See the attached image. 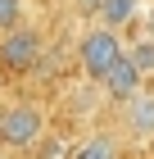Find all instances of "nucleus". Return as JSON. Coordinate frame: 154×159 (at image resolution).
Masks as SVG:
<instances>
[{
    "instance_id": "nucleus-1",
    "label": "nucleus",
    "mask_w": 154,
    "mask_h": 159,
    "mask_svg": "<svg viewBox=\"0 0 154 159\" xmlns=\"http://www.w3.org/2000/svg\"><path fill=\"white\" fill-rule=\"evenodd\" d=\"M46 109L36 105V100H9V105H0V150H27L46 136Z\"/></svg>"
},
{
    "instance_id": "nucleus-2",
    "label": "nucleus",
    "mask_w": 154,
    "mask_h": 159,
    "mask_svg": "<svg viewBox=\"0 0 154 159\" xmlns=\"http://www.w3.org/2000/svg\"><path fill=\"white\" fill-rule=\"evenodd\" d=\"M46 59V37L32 23H18L0 32V73H32Z\"/></svg>"
},
{
    "instance_id": "nucleus-3",
    "label": "nucleus",
    "mask_w": 154,
    "mask_h": 159,
    "mask_svg": "<svg viewBox=\"0 0 154 159\" xmlns=\"http://www.w3.org/2000/svg\"><path fill=\"white\" fill-rule=\"evenodd\" d=\"M118 55H122V37L109 32V27H100V23H95L91 32H82V41H77V68H82L86 82H100V77L113 68Z\"/></svg>"
},
{
    "instance_id": "nucleus-4",
    "label": "nucleus",
    "mask_w": 154,
    "mask_h": 159,
    "mask_svg": "<svg viewBox=\"0 0 154 159\" xmlns=\"http://www.w3.org/2000/svg\"><path fill=\"white\" fill-rule=\"evenodd\" d=\"M100 91H104V100H113V105H127L131 96H141V91H145V77L118 55V59H113V68L100 77Z\"/></svg>"
},
{
    "instance_id": "nucleus-5",
    "label": "nucleus",
    "mask_w": 154,
    "mask_h": 159,
    "mask_svg": "<svg viewBox=\"0 0 154 159\" xmlns=\"http://www.w3.org/2000/svg\"><path fill=\"white\" fill-rule=\"evenodd\" d=\"M122 132H127L136 146H145L154 136V91H141V96H131L127 105H122Z\"/></svg>"
},
{
    "instance_id": "nucleus-6",
    "label": "nucleus",
    "mask_w": 154,
    "mask_h": 159,
    "mask_svg": "<svg viewBox=\"0 0 154 159\" xmlns=\"http://www.w3.org/2000/svg\"><path fill=\"white\" fill-rule=\"evenodd\" d=\"M95 18H100V27H109V32L122 37V27H131L141 18V0H100Z\"/></svg>"
},
{
    "instance_id": "nucleus-7",
    "label": "nucleus",
    "mask_w": 154,
    "mask_h": 159,
    "mask_svg": "<svg viewBox=\"0 0 154 159\" xmlns=\"http://www.w3.org/2000/svg\"><path fill=\"white\" fill-rule=\"evenodd\" d=\"M118 155H122V141L113 132H91V136H82L73 146L68 159H118Z\"/></svg>"
},
{
    "instance_id": "nucleus-8",
    "label": "nucleus",
    "mask_w": 154,
    "mask_h": 159,
    "mask_svg": "<svg viewBox=\"0 0 154 159\" xmlns=\"http://www.w3.org/2000/svg\"><path fill=\"white\" fill-rule=\"evenodd\" d=\"M122 59H127L141 77H150L154 73V37H136L131 46H122Z\"/></svg>"
},
{
    "instance_id": "nucleus-9",
    "label": "nucleus",
    "mask_w": 154,
    "mask_h": 159,
    "mask_svg": "<svg viewBox=\"0 0 154 159\" xmlns=\"http://www.w3.org/2000/svg\"><path fill=\"white\" fill-rule=\"evenodd\" d=\"M73 146H77L73 136L50 132V127H46V136H41V141L32 146V159H68V155H73Z\"/></svg>"
},
{
    "instance_id": "nucleus-10",
    "label": "nucleus",
    "mask_w": 154,
    "mask_h": 159,
    "mask_svg": "<svg viewBox=\"0 0 154 159\" xmlns=\"http://www.w3.org/2000/svg\"><path fill=\"white\" fill-rule=\"evenodd\" d=\"M23 23V0H0V32Z\"/></svg>"
},
{
    "instance_id": "nucleus-11",
    "label": "nucleus",
    "mask_w": 154,
    "mask_h": 159,
    "mask_svg": "<svg viewBox=\"0 0 154 159\" xmlns=\"http://www.w3.org/2000/svg\"><path fill=\"white\" fill-rule=\"evenodd\" d=\"M95 9H100V0H77V14H86V18H95Z\"/></svg>"
},
{
    "instance_id": "nucleus-12",
    "label": "nucleus",
    "mask_w": 154,
    "mask_h": 159,
    "mask_svg": "<svg viewBox=\"0 0 154 159\" xmlns=\"http://www.w3.org/2000/svg\"><path fill=\"white\" fill-rule=\"evenodd\" d=\"M145 150H150V159H154V136H150V141H145Z\"/></svg>"
},
{
    "instance_id": "nucleus-13",
    "label": "nucleus",
    "mask_w": 154,
    "mask_h": 159,
    "mask_svg": "<svg viewBox=\"0 0 154 159\" xmlns=\"http://www.w3.org/2000/svg\"><path fill=\"white\" fill-rule=\"evenodd\" d=\"M118 159H136V155H127V150H122V155H118Z\"/></svg>"
},
{
    "instance_id": "nucleus-14",
    "label": "nucleus",
    "mask_w": 154,
    "mask_h": 159,
    "mask_svg": "<svg viewBox=\"0 0 154 159\" xmlns=\"http://www.w3.org/2000/svg\"><path fill=\"white\" fill-rule=\"evenodd\" d=\"M0 159H9V150H0Z\"/></svg>"
},
{
    "instance_id": "nucleus-15",
    "label": "nucleus",
    "mask_w": 154,
    "mask_h": 159,
    "mask_svg": "<svg viewBox=\"0 0 154 159\" xmlns=\"http://www.w3.org/2000/svg\"><path fill=\"white\" fill-rule=\"evenodd\" d=\"M0 86H5V73H0Z\"/></svg>"
}]
</instances>
